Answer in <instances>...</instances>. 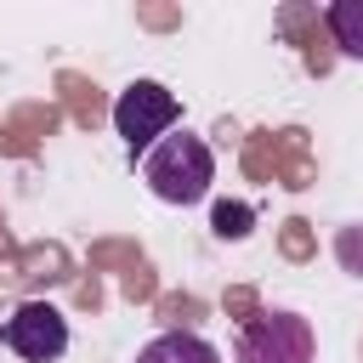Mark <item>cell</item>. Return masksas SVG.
Masks as SVG:
<instances>
[{
    "instance_id": "6da1fadb",
    "label": "cell",
    "mask_w": 363,
    "mask_h": 363,
    "mask_svg": "<svg viewBox=\"0 0 363 363\" xmlns=\"http://www.w3.org/2000/svg\"><path fill=\"white\" fill-rule=\"evenodd\" d=\"M142 182L153 187V199H164V204H199L204 193H210V182H216V153H210V142L204 136H193V130H170V136H159L142 159Z\"/></svg>"
},
{
    "instance_id": "7a4b0ae2",
    "label": "cell",
    "mask_w": 363,
    "mask_h": 363,
    "mask_svg": "<svg viewBox=\"0 0 363 363\" xmlns=\"http://www.w3.org/2000/svg\"><path fill=\"white\" fill-rule=\"evenodd\" d=\"M176 125H182V102H176V91H164L159 79L125 85L119 102H113V130H119V142H125L130 159H142V153H147L159 136H170Z\"/></svg>"
},
{
    "instance_id": "3957f363",
    "label": "cell",
    "mask_w": 363,
    "mask_h": 363,
    "mask_svg": "<svg viewBox=\"0 0 363 363\" xmlns=\"http://www.w3.org/2000/svg\"><path fill=\"white\" fill-rule=\"evenodd\" d=\"M238 363H312L318 357V335L301 312H261L238 329L233 346Z\"/></svg>"
},
{
    "instance_id": "277c9868",
    "label": "cell",
    "mask_w": 363,
    "mask_h": 363,
    "mask_svg": "<svg viewBox=\"0 0 363 363\" xmlns=\"http://www.w3.org/2000/svg\"><path fill=\"white\" fill-rule=\"evenodd\" d=\"M6 346L23 363H57L68 352V318L57 306H45V301H23L6 318Z\"/></svg>"
},
{
    "instance_id": "5b68a950",
    "label": "cell",
    "mask_w": 363,
    "mask_h": 363,
    "mask_svg": "<svg viewBox=\"0 0 363 363\" xmlns=\"http://www.w3.org/2000/svg\"><path fill=\"white\" fill-rule=\"evenodd\" d=\"M136 363H221V352L204 340V335H187V329H170L159 340H147L136 352Z\"/></svg>"
},
{
    "instance_id": "8992f818",
    "label": "cell",
    "mask_w": 363,
    "mask_h": 363,
    "mask_svg": "<svg viewBox=\"0 0 363 363\" xmlns=\"http://www.w3.org/2000/svg\"><path fill=\"white\" fill-rule=\"evenodd\" d=\"M323 23H329L335 45H340L346 57H357V62H363V0H335V6L323 11Z\"/></svg>"
}]
</instances>
